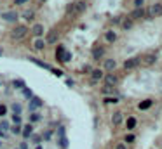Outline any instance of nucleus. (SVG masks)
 Instances as JSON below:
<instances>
[{
    "instance_id": "obj_44",
    "label": "nucleus",
    "mask_w": 162,
    "mask_h": 149,
    "mask_svg": "<svg viewBox=\"0 0 162 149\" xmlns=\"http://www.w3.org/2000/svg\"><path fill=\"white\" fill-rule=\"evenodd\" d=\"M117 149H127L126 144H117Z\"/></svg>"
},
{
    "instance_id": "obj_9",
    "label": "nucleus",
    "mask_w": 162,
    "mask_h": 149,
    "mask_svg": "<svg viewBox=\"0 0 162 149\" xmlns=\"http://www.w3.org/2000/svg\"><path fill=\"white\" fill-rule=\"evenodd\" d=\"M91 78H92V83H94V81H98V80H101V78H105L103 70H99V68L92 70V71H91Z\"/></svg>"
},
{
    "instance_id": "obj_32",
    "label": "nucleus",
    "mask_w": 162,
    "mask_h": 149,
    "mask_svg": "<svg viewBox=\"0 0 162 149\" xmlns=\"http://www.w3.org/2000/svg\"><path fill=\"white\" fill-rule=\"evenodd\" d=\"M5 115H7V106L0 104V116H5Z\"/></svg>"
},
{
    "instance_id": "obj_8",
    "label": "nucleus",
    "mask_w": 162,
    "mask_h": 149,
    "mask_svg": "<svg viewBox=\"0 0 162 149\" xmlns=\"http://www.w3.org/2000/svg\"><path fill=\"white\" fill-rule=\"evenodd\" d=\"M103 56H105V47H96V49H92V59H94V61L103 59Z\"/></svg>"
},
{
    "instance_id": "obj_20",
    "label": "nucleus",
    "mask_w": 162,
    "mask_h": 149,
    "mask_svg": "<svg viewBox=\"0 0 162 149\" xmlns=\"http://www.w3.org/2000/svg\"><path fill=\"white\" fill-rule=\"evenodd\" d=\"M65 52H66V49H65L63 45H59V47L56 49V59H58L59 62H63V56H65Z\"/></svg>"
},
{
    "instance_id": "obj_16",
    "label": "nucleus",
    "mask_w": 162,
    "mask_h": 149,
    "mask_svg": "<svg viewBox=\"0 0 162 149\" xmlns=\"http://www.w3.org/2000/svg\"><path fill=\"white\" fill-rule=\"evenodd\" d=\"M32 33H33V36H42L44 35V26L42 25H33V28H32Z\"/></svg>"
},
{
    "instance_id": "obj_27",
    "label": "nucleus",
    "mask_w": 162,
    "mask_h": 149,
    "mask_svg": "<svg viewBox=\"0 0 162 149\" xmlns=\"http://www.w3.org/2000/svg\"><path fill=\"white\" fill-rule=\"evenodd\" d=\"M101 92H103L105 95H112V94H117V92H115V90H113L112 87H106V85L103 87V90H101Z\"/></svg>"
},
{
    "instance_id": "obj_39",
    "label": "nucleus",
    "mask_w": 162,
    "mask_h": 149,
    "mask_svg": "<svg viewBox=\"0 0 162 149\" xmlns=\"http://www.w3.org/2000/svg\"><path fill=\"white\" fill-rule=\"evenodd\" d=\"M51 71H52L56 76H63V71H61V70H52V68H51Z\"/></svg>"
},
{
    "instance_id": "obj_19",
    "label": "nucleus",
    "mask_w": 162,
    "mask_h": 149,
    "mask_svg": "<svg viewBox=\"0 0 162 149\" xmlns=\"http://www.w3.org/2000/svg\"><path fill=\"white\" fill-rule=\"evenodd\" d=\"M33 47H35V50H44V49H45V40L37 38V40H35V44H33Z\"/></svg>"
},
{
    "instance_id": "obj_25",
    "label": "nucleus",
    "mask_w": 162,
    "mask_h": 149,
    "mask_svg": "<svg viewBox=\"0 0 162 149\" xmlns=\"http://www.w3.org/2000/svg\"><path fill=\"white\" fill-rule=\"evenodd\" d=\"M155 61H157V56H155V54H150V56L145 57V62H147V64H153Z\"/></svg>"
},
{
    "instance_id": "obj_22",
    "label": "nucleus",
    "mask_w": 162,
    "mask_h": 149,
    "mask_svg": "<svg viewBox=\"0 0 162 149\" xmlns=\"http://www.w3.org/2000/svg\"><path fill=\"white\" fill-rule=\"evenodd\" d=\"M11 108H12V113H14V115H19V116H21V111H23V108H21V104H17V102H14V104L11 106Z\"/></svg>"
},
{
    "instance_id": "obj_33",
    "label": "nucleus",
    "mask_w": 162,
    "mask_h": 149,
    "mask_svg": "<svg viewBox=\"0 0 162 149\" xmlns=\"http://www.w3.org/2000/svg\"><path fill=\"white\" fill-rule=\"evenodd\" d=\"M33 16H35V12H33V11H26V12H25V19H28V21H30V19H33Z\"/></svg>"
},
{
    "instance_id": "obj_15",
    "label": "nucleus",
    "mask_w": 162,
    "mask_h": 149,
    "mask_svg": "<svg viewBox=\"0 0 162 149\" xmlns=\"http://www.w3.org/2000/svg\"><path fill=\"white\" fill-rule=\"evenodd\" d=\"M112 123H113L115 126L122 123V113H120V111H115V113L112 115Z\"/></svg>"
},
{
    "instance_id": "obj_42",
    "label": "nucleus",
    "mask_w": 162,
    "mask_h": 149,
    "mask_svg": "<svg viewBox=\"0 0 162 149\" xmlns=\"http://www.w3.org/2000/svg\"><path fill=\"white\" fill-rule=\"evenodd\" d=\"M0 139H7V134H5L2 128H0Z\"/></svg>"
},
{
    "instance_id": "obj_48",
    "label": "nucleus",
    "mask_w": 162,
    "mask_h": 149,
    "mask_svg": "<svg viewBox=\"0 0 162 149\" xmlns=\"http://www.w3.org/2000/svg\"><path fill=\"white\" fill-rule=\"evenodd\" d=\"M40 2H45V0H40Z\"/></svg>"
},
{
    "instance_id": "obj_6",
    "label": "nucleus",
    "mask_w": 162,
    "mask_h": 149,
    "mask_svg": "<svg viewBox=\"0 0 162 149\" xmlns=\"http://www.w3.org/2000/svg\"><path fill=\"white\" fill-rule=\"evenodd\" d=\"M145 14H147V9L140 7V9H134V11L129 14V17L134 21V19H141V17H145Z\"/></svg>"
},
{
    "instance_id": "obj_4",
    "label": "nucleus",
    "mask_w": 162,
    "mask_h": 149,
    "mask_svg": "<svg viewBox=\"0 0 162 149\" xmlns=\"http://www.w3.org/2000/svg\"><path fill=\"white\" fill-rule=\"evenodd\" d=\"M117 83H119V76H117V75L108 73V75L105 76V85H106V87H112V89H113Z\"/></svg>"
},
{
    "instance_id": "obj_29",
    "label": "nucleus",
    "mask_w": 162,
    "mask_h": 149,
    "mask_svg": "<svg viewBox=\"0 0 162 149\" xmlns=\"http://www.w3.org/2000/svg\"><path fill=\"white\" fill-rule=\"evenodd\" d=\"M21 121H23V118H21L19 115H12V123H14V125H17V126H19V125H21Z\"/></svg>"
},
{
    "instance_id": "obj_37",
    "label": "nucleus",
    "mask_w": 162,
    "mask_h": 149,
    "mask_svg": "<svg viewBox=\"0 0 162 149\" xmlns=\"http://www.w3.org/2000/svg\"><path fill=\"white\" fill-rule=\"evenodd\" d=\"M58 137H59V139L65 137V126H63V125H59V128H58Z\"/></svg>"
},
{
    "instance_id": "obj_13",
    "label": "nucleus",
    "mask_w": 162,
    "mask_h": 149,
    "mask_svg": "<svg viewBox=\"0 0 162 149\" xmlns=\"http://www.w3.org/2000/svg\"><path fill=\"white\" fill-rule=\"evenodd\" d=\"M152 101L150 99H145V101H141L140 104H138V109H140V111H147V109H150L152 108Z\"/></svg>"
},
{
    "instance_id": "obj_12",
    "label": "nucleus",
    "mask_w": 162,
    "mask_h": 149,
    "mask_svg": "<svg viewBox=\"0 0 162 149\" xmlns=\"http://www.w3.org/2000/svg\"><path fill=\"white\" fill-rule=\"evenodd\" d=\"M56 42H58V31L51 30L49 35H47V38H45V44H56Z\"/></svg>"
},
{
    "instance_id": "obj_17",
    "label": "nucleus",
    "mask_w": 162,
    "mask_h": 149,
    "mask_svg": "<svg viewBox=\"0 0 162 149\" xmlns=\"http://www.w3.org/2000/svg\"><path fill=\"white\" fill-rule=\"evenodd\" d=\"M115 68H117V62H115V59H106V61H105V70H106V71H113Z\"/></svg>"
},
{
    "instance_id": "obj_11",
    "label": "nucleus",
    "mask_w": 162,
    "mask_h": 149,
    "mask_svg": "<svg viewBox=\"0 0 162 149\" xmlns=\"http://www.w3.org/2000/svg\"><path fill=\"white\" fill-rule=\"evenodd\" d=\"M87 9L85 2H73V14H82Z\"/></svg>"
},
{
    "instance_id": "obj_1",
    "label": "nucleus",
    "mask_w": 162,
    "mask_h": 149,
    "mask_svg": "<svg viewBox=\"0 0 162 149\" xmlns=\"http://www.w3.org/2000/svg\"><path fill=\"white\" fill-rule=\"evenodd\" d=\"M26 35H28V28L23 26V25H17V26L11 31V38H14V40H23Z\"/></svg>"
},
{
    "instance_id": "obj_30",
    "label": "nucleus",
    "mask_w": 162,
    "mask_h": 149,
    "mask_svg": "<svg viewBox=\"0 0 162 149\" xmlns=\"http://www.w3.org/2000/svg\"><path fill=\"white\" fill-rule=\"evenodd\" d=\"M59 147H61V149H66V147H68V139H66V137H61V139H59Z\"/></svg>"
},
{
    "instance_id": "obj_46",
    "label": "nucleus",
    "mask_w": 162,
    "mask_h": 149,
    "mask_svg": "<svg viewBox=\"0 0 162 149\" xmlns=\"http://www.w3.org/2000/svg\"><path fill=\"white\" fill-rule=\"evenodd\" d=\"M35 149H44V147H42L40 144H38V146H35Z\"/></svg>"
},
{
    "instance_id": "obj_41",
    "label": "nucleus",
    "mask_w": 162,
    "mask_h": 149,
    "mask_svg": "<svg viewBox=\"0 0 162 149\" xmlns=\"http://www.w3.org/2000/svg\"><path fill=\"white\" fill-rule=\"evenodd\" d=\"M126 142H134V135H132V134L126 135Z\"/></svg>"
},
{
    "instance_id": "obj_45",
    "label": "nucleus",
    "mask_w": 162,
    "mask_h": 149,
    "mask_svg": "<svg viewBox=\"0 0 162 149\" xmlns=\"http://www.w3.org/2000/svg\"><path fill=\"white\" fill-rule=\"evenodd\" d=\"M26 0H16V5H21V4H25Z\"/></svg>"
},
{
    "instance_id": "obj_35",
    "label": "nucleus",
    "mask_w": 162,
    "mask_h": 149,
    "mask_svg": "<svg viewBox=\"0 0 162 149\" xmlns=\"http://www.w3.org/2000/svg\"><path fill=\"white\" fill-rule=\"evenodd\" d=\"M70 59H72V52H68V50H66L65 56H63V62H68Z\"/></svg>"
},
{
    "instance_id": "obj_18",
    "label": "nucleus",
    "mask_w": 162,
    "mask_h": 149,
    "mask_svg": "<svg viewBox=\"0 0 162 149\" xmlns=\"http://www.w3.org/2000/svg\"><path fill=\"white\" fill-rule=\"evenodd\" d=\"M28 61H30V62H35V64H37V66H40V68H45V70H51V66H49V64H45L44 61H38V59H35V57H28Z\"/></svg>"
},
{
    "instance_id": "obj_40",
    "label": "nucleus",
    "mask_w": 162,
    "mask_h": 149,
    "mask_svg": "<svg viewBox=\"0 0 162 149\" xmlns=\"http://www.w3.org/2000/svg\"><path fill=\"white\" fill-rule=\"evenodd\" d=\"M30 139H32L33 142H40V140H42V137H40V135H32Z\"/></svg>"
},
{
    "instance_id": "obj_3",
    "label": "nucleus",
    "mask_w": 162,
    "mask_h": 149,
    "mask_svg": "<svg viewBox=\"0 0 162 149\" xmlns=\"http://www.w3.org/2000/svg\"><path fill=\"white\" fill-rule=\"evenodd\" d=\"M40 108H42V99H40V97H32V99H30V106H28L30 113H35V111L40 109Z\"/></svg>"
},
{
    "instance_id": "obj_26",
    "label": "nucleus",
    "mask_w": 162,
    "mask_h": 149,
    "mask_svg": "<svg viewBox=\"0 0 162 149\" xmlns=\"http://www.w3.org/2000/svg\"><path fill=\"white\" fill-rule=\"evenodd\" d=\"M23 95H25L26 99H32V97H33V90L28 89V87H25V89H23Z\"/></svg>"
},
{
    "instance_id": "obj_31",
    "label": "nucleus",
    "mask_w": 162,
    "mask_h": 149,
    "mask_svg": "<svg viewBox=\"0 0 162 149\" xmlns=\"http://www.w3.org/2000/svg\"><path fill=\"white\" fill-rule=\"evenodd\" d=\"M51 137H52V132H51V130H47V132L42 134V139H44V140H51Z\"/></svg>"
},
{
    "instance_id": "obj_38",
    "label": "nucleus",
    "mask_w": 162,
    "mask_h": 149,
    "mask_svg": "<svg viewBox=\"0 0 162 149\" xmlns=\"http://www.w3.org/2000/svg\"><path fill=\"white\" fill-rule=\"evenodd\" d=\"M11 132H12V134H16V135H17V134H21V126H17V125H14V126H12V128H11Z\"/></svg>"
},
{
    "instance_id": "obj_21",
    "label": "nucleus",
    "mask_w": 162,
    "mask_h": 149,
    "mask_svg": "<svg viewBox=\"0 0 162 149\" xmlns=\"http://www.w3.org/2000/svg\"><path fill=\"white\" fill-rule=\"evenodd\" d=\"M136 125H138V120H136L134 116L127 118V121H126V126H127V130H132V128H134Z\"/></svg>"
},
{
    "instance_id": "obj_49",
    "label": "nucleus",
    "mask_w": 162,
    "mask_h": 149,
    "mask_svg": "<svg viewBox=\"0 0 162 149\" xmlns=\"http://www.w3.org/2000/svg\"><path fill=\"white\" fill-rule=\"evenodd\" d=\"M0 147H2V142H0Z\"/></svg>"
},
{
    "instance_id": "obj_47",
    "label": "nucleus",
    "mask_w": 162,
    "mask_h": 149,
    "mask_svg": "<svg viewBox=\"0 0 162 149\" xmlns=\"http://www.w3.org/2000/svg\"><path fill=\"white\" fill-rule=\"evenodd\" d=\"M0 57H2V49H0Z\"/></svg>"
},
{
    "instance_id": "obj_10",
    "label": "nucleus",
    "mask_w": 162,
    "mask_h": 149,
    "mask_svg": "<svg viewBox=\"0 0 162 149\" xmlns=\"http://www.w3.org/2000/svg\"><path fill=\"white\" fill-rule=\"evenodd\" d=\"M21 135L25 137V139H30V137L33 135V126H32L30 123L25 125V126H23V130H21Z\"/></svg>"
},
{
    "instance_id": "obj_14",
    "label": "nucleus",
    "mask_w": 162,
    "mask_h": 149,
    "mask_svg": "<svg viewBox=\"0 0 162 149\" xmlns=\"http://www.w3.org/2000/svg\"><path fill=\"white\" fill-rule=\"evenodd\" d=\"M105 40L108 42V44H113V42L117 40V33H115L113 30H108V31L105 33Z\"/></svg>"
},
{
    "instance_id": "obj_36",
    "label": "nucleus",
    "mask_w": 162,
    "mask_h": 149,
    "mask_svg": "<svg viewBox=\"0 0 162 149\" xmlns=\"http://www.w3.org/2000/svg\"><path fill=\"white\" fill-rule=\"evenodd\" d=\"M0 128H2V130H4V132H5V130H7V128H9V123H7V121H5V120H2V121H0Z\"/></svg>"
},
{
    "instance_id": "obj_34",
    "label": "nucleus",
    "mask_w": 162,
    "mask_h": 149,
    "mask_svg": "<svg viewBox=\"0 0 162 149\" xmlns=\"http://www.w3.org/2000/svg\"><path fill=\"white\" fill-rule=\"evenodd\" d=\"M143 4H145V0H134V9L143 7Z\"/></svg>"
},
{
    "instance_id": "obj_7",
    "label": "nucleus",
    "mask_w": 162,
    "mask_h": 149,
    "mask_svg": "<svg viewBox=\"0 0 162 149\" xmlns=\"http://www.w3.org/2000/svg\"><path fill=\"white\" fill-rule=\"evenodd\" d=\"M138 64H140V57H131V59H127V61L124 62V70H132V68H136Z\"/></svg>"
},
{
    "instance_id": "obj_23",
    "label": "nucleus",
    "mask_w": 162,
    "mask_h": 149,
    "mask_svg": "<svg viewBox=\"0 0 162 149\" xmlns=\"http://www.w3.org/2000/svg\"><path fill=\"white\" fill-rule=\"evenodd\" d=\"M40 120H42V118H40L38 113H32V115H30V125H32V123H38Z\"/></svg>"
},
{
    "instance_id": "obj_28",
    "label": "nucleus",
    "mask_w": 162,
    "mask_h": 149,
    "mask_svg": "<svg viewBox=\"0 0 162 149\" xmlns=\"http://www.w3.org/2000/svg\"><path fill=\"white\" fill-rule=\"evenodd\" d=\"M12 85H14L16 89H25V81H23V80H14Z\"/></svg>"
},
{
    "instance_id": "obj_2",
    "label": "nucleus",
    "mask_w": 162,
    "mask_h": 149,
    "mask_svg": "<svg viewBox=\"0 0 162 149\" xmlns=\"http://www.w3.org/2000/svg\"><path fill=\"white\" fill-rule=\"evenodd\" d=\"M157 16H162V4H153V5L148 9V12L145 14L147 19H153V17H157Z\"/></svg>"
},
{
    "instance_id": "obj_5",
    "label": "nucleus",
    "mask_w": 162,
    "mask_h": 149,
    "mask_svg": "<svg viewBox=\"0 0 162 149\" xmlns=\"http://www.w3.org/2000/svg\"><path fill=\"white\" fill-rule=\"evenodd\" d=\"M0 17H2L4 21H7V23H16L17 21V12H2L0 14Z\"/></svg>"
},
{
    "instance_id": "obj_24",
    "label": "nucleus",
    "mask_w": 162,
    "mask_h": 149,
    "mask_svg": "<svg viewBox=\"0 0 162 149\" xmlns=\"http://www.w3.org/2000/svg\"><path fill=\"white\" fill-rule=\"evenodd\" d=\"M122 28H124V30H131V28H132V19H131V17L124 19V23H122Z\"/></svg>"
},
{
    "instance_id": "obj_43",
    "label": "nucleus",
    "mask_w": 162,
    "mask_h": 149,
    "mask_svg": "<svg viewBox=\"0 0 162 149\" xmlns=\"http://www.w3.org/2000/svg\"><path fill=\"white\" fill-rule=\"evenodd\" d=\"M19 147H21V149H28V142H23Z\"/></svg>"
}]
</instances>
